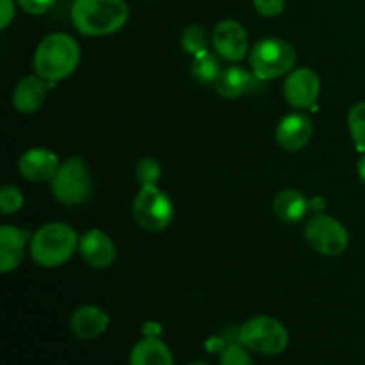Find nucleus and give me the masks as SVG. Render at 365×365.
<instances>
[{
  "instance_id": "obj_24",
  "label": "nucleus",
  "mask_w": 365,
  "mask_h": 365,
  "mask_svg": "<svg viewBox=\"0 0 365 365\" xmlns=\"http://www.w3.org/2000/svg\"><path fill=\"white\" fill-rule=\"evenodd\" d=\"M24 192L20 187L13 184H6L0 189V210L4 216H13V214L20 212L24 209Z\"/></svg>"
},
{
  "instance_id": "obj_21",
  "label": "nucleus",
  "mask_w": 365,
  "mask_h": 365,
  "mask_svg": "<svg viewBox=\"0 0 365 365\" xmlns=\"http://www.w3.org/2000/svg\"><path fill=\"white\" fill-rule=\"evenodd\" d=\"M180 45L185 52L191 53V56L195 57L198 56V53L210 50L209 46L212 45V36H209V32H207L205 27H202V25L191 24L182 31Z\"/></svg>"
},
{
  "instance_id": "obj_1",
  "label": "nucleus",
  "mask_w": 365,
  "mask_h": 365,
  "mask_svg": "<svg viewBox=\"0 0 365 365\" xmlns=\"http://www.w3.org/2000/svg\"><path fill=\"white\" fill-rule=\"evenodd\" d=\"M130 9L125 0H73V27L88 38L116 34L127 25Z\"/></svg>"
},
{
  "instance_id": "obj_31",
  "label": "nucleus",
  "mask_w": 365,
  "mask_h": 365,
  "mask_svg": "<svg viewBox=\"0 0 365 365\" xmlns=\"http://www.w3.org/2000/svg\"><path fill=\"white\" fill-rule=\"evenodd\" d=\"M310 207H312V209L316 210V212H321V210L324 209V202L321 198H316V200H314V202H310Z\"/></svg>"
},
{
  "instance_id": "obj_17",
  "label": "nucleus",
  "mask_w": 365,
  "mask_h": 365,
  "mask_svg": "<svg viewBox=\"0 0 365 365\" xmlns=\"http://www.w3.org/2000/svg\"><path fill=\"white\" fill-rule=\"evenodd\" d=\"M257 82H260L255 77L252 70H246V68L239 66V64H230V66L223 68L221 75L217 77L216 88L217 95L225 100H237L241 96L248 95L253 88L257 86Z\"/></svg>"
},
{
  "instance_id": "obj_22",
  "label": "nucleus",
  "mask_w": 365,
  "mask_h": 365,
  "mask_svg": "<svg viewBox=\"0 0 365 365\" xmlns=\"http://www.w3.org/2000/svg\"><path fill=\"white\" fill-rule=\"evenodd\" d=\"M348 128L355 148L365 153V100L355 103L348 113Z\"/></svg>"
},
{
  "instance_id": "obj_4",
  "label": "nucleus",
  "mask_w": 365,
  "mask_h": 365,
  "mask_svg": "<svg viewBox=\"0 0 365 365\" xmlns=\"http://www.w3.org/2000/svg\"><path fill=\"white\" fill-rule=\"evenodd\" d=\"M296 59V48L282 38H262L250 50V68L260 82L287 77Z\"/></svg>"
},
{
  "instance_id": "obj_27",
  "label": "nucleus",
  "mask_w": 365,
  "mask_h": 365,
  "mask_svg": "<svg viewBox=\"0 0 365 365\" xmlns=\"http://www.w3.org/2000/svg\"><path fill=\"white\" fill-rule=\"evenodd\" d=\"M18 4L21 11H25L27 14L32 16H39V14H45L56 6L57 0H14Z\"/></svg>"
},
{
  "instance_id": "obj_11",
  "label": "nucleus",
  "mask_w": 365,
  "mask_h": 365,
  "mask_svg": "<svg viewBox=\"0 0 365 365\" xmlns=\"http://www.w3.org/2000/svg\"><path fill=\"white\" fill-rule=\"evenodd\" d=\"M59 166L61 160L57 153L45 146H34V148L25 150L18 159V171L25 180L32 182V184L50 182Z\"/></svg>"
},
{
  "instance_id": "obj_25",
  "label": "nucleus",
  "mask_w": 365,
  "mask_h": 365,
  "mask_svg": "<svg viewBox=\"0 0 365 365\" xmlns=\"http://www.w3.org/2000/svg\"><path fill=\"white\" fill-rule=\"evenodd\" d=\"M220 365H253L250 349L241 342H230L220 355Z\"/></svg>"
},
{
  "instance_id": "obj_18",
  "label": "nucleus",
  "mask_w": 365,
  "mask_h": 365,
  "mask_svg": "<svg viewBox=\"0 0 365 365\" xmlns=\"http://www.w3.org/2000/svg\"><path fill=\"white\" fill-rule=\"evenodd\" d=\"M130 365H175V359L166 342L159 337H145L132 348Z\"/></svg>"
},
{
  "instance_id": "obj_6",
  "label": "nucleus",
  "mask_w": 365,
  "mask_h": 365,
  "mask_svg": "<svg viewBox=\"0 0 365 365\" xmlns=\"http://www.w3.org/2000/svg\"><path fill=\"white\" fill-rule=\"evenodd\" d=\"M237 339L250 351L266 356L280 355L291 342L285 324L271 316H255L245 321L239 328Z\"/></svg>"
},
{
  "instance_id": "obj_28",
  "label": "nucleus",
  "mask_w": 365,
  "mask_h": 365,
  "mask_svg": "<svg viewBox=\"0 0 365 365\" xmlns=\"http://www.w3.org/2000/svg\"><path fill=\"white\" fill-rule=\"evenodd\" d=\"M16 6L14 0H0V29H7L11 21L16 16Z\"/></svg>"
},
{
  "instance_id": "obj_3",
  "label": "nucleus",
  "mask_w": 365,
  "mask_h": 365,
  "mask_svg": "<svg viewBox=\"0 0 365 365\" xmlns=\"http://www.w3.org/2000/svg\"><path fill=\"white\" fill-rule=\"evenodd\" d=\"M78 239L75 228L63 221H52L32 234L29 253L38 266L52 269L66 264L78 252Z\"/></svg>"
},
{
  "instance_id": "obj_15",
  "label": "nucleus",
  "mask_w": 365,
  "mask_h": 365,
  "mask_svg": "<svg viewBox=\"0 0 365 365\" xmlns=\"http://www.w3.org/2000/svg\"><path fill=\"white\" fill-rule=\"evenodd\" d=\"M31 237L25 228L14 225H2L0 227V271L13 273L20 267L25 259V250L31 245Z\"/></svg>"
},
{
  "instance_id": "obj_9",
  "label": "nucleus",
  "mask_w": 365,
  "mask_h": 365,
  "mask_svg": "<svg viewBox=\"0 0 365 365\" xmlns=\"http://www.w3.org/2000/svg\"><path fill=\"white\" fill-rule=\"evenodd\" d=\"M321 96V78L312 68H294L285 77L284 98L292 109L307 110L314 109Z\"/></svg>"
},
{
  "instance_id": "obj_29",
  "label": "nucleus",
  "mask_w": 365,
  "mask_h": 365,
  "mask_svg": "<svg viewBox=\"0 0 365 365\" xmlns=\"http://www.w3.org/2000/svg\"><path fill=\"white\" fill-rule=\"evenodd\" d=\"M143 334H145V337H159L160 327L155 323H146L143 328Z\"/></svg>"
},
{
  "instance_id": "obj_14",
  "label": "nucleus",
  "mask_w": 365,
  "mask_h": 365,
  "mask_svg": "<svg viewBox=\"0 0 365 365\" xmlns=\"http://www.w3.org/2000/svg\"><path fill=\"white\" fill-rule=\"evenodd\" d=\"M52 86L53 84L39 77L38 73L25 75L18 81V84L13 89V96H11L13 107L20 114L38 113L45 106L46 95H48Z\"/></svg>"
},
{
  "instance_id": "obj_20",
  "label": "nucleus",
  "mask_w": 365,
  "mask_h": 365,
  "mask_svg": "<svg viewBox=\"0 0 365 365\" xmlns=\"http://www.w3.org/2000/svg\"><path fill=\"white\" fill-rule=\"evenodd\" d=\"M221 71H223V66H221V57L217 56L216 52H212V50H207V52H202L198 53V56L192 57L191 77L195 78L198 84L202 86L216 84Z\"/></svg>"
},
{
  "instance_id": "obj_10",
  "label": "nucleus",
  "mask_w": 365,
  "mask_h": 365,
  "mask_svg": "<svg viewBox=\"0 0 365 365\" xmlns=\"http://www.w3.org/2000/svg\"><path fill=\"white\" fill-rule=\"evenodd\" d=\"M214 52L228 63H239L250 53V36L237 20H221L212 31Z\"/></svg>"
},
{
  "instance_id": "obj_32",
  "label": "nucleus",
  "mask_w": 365,
  "mask_h": 365,
  "mask_svg": "<svg viewBox=\"0 0 365 365\" xmlns=\"http://www.w3.org/2000/svg\"><path fill=\"white\" fill-rule=\"evenodd\" d=\"M187 365H209L207 362H203V360H195V362L187 364Z\"/></svg>"
},
{
  "instance_id": "obj_23",
  "label": "nucleus",
  "mask_w": 365,
  "mask_h": 365,
  "mask_svg": "<svg viewBox=\"0 0 365 365\" xmlns=\"http://www.w3.org/2000/svg\"><path fill=\"white\" fill-rule=\"evenodd\" d=\"M160 175H163V168H160L159 160L153 159V157H143L135 164V180L139 182L141 187L159 185Z\"/></svg>"
},
{
  "instance_id": "obj_16",
  "label": "nucleus",
  "mask_w": 365,
  "mask_h": 365,
  "mask_svg": "<svg viewBox=\"0 0 365 365\" xmlns=\"http://www.w3.org/2000/svg\"><path fill=\"white\" fill-rule=\"evenodd\" d=\"M110 324L109 314L96 305H82L71 314L70 330L81 341H93L107 331Z\"/></svg>"
},
{
  "instance_id": "obj_26",
  "label": "nucleus",
  "mask_w": 365,
  "mask_h": 365,
  "mask_svg": "<svg viewBox=\"0 0 365 365\" xmlns=\"http://www.w3.org/2000/svg\"><path fill=\"white\" fill-rule=\"evenodd\" d=\"M287 0H253V7L264 18L280 16L285 11Z\"/></svg>"
},
{
  "instance_id": "obj_30",
  "label": "nucleus",
  "mask_w": 365,
  "mask_h": 365,
  "mask_svg": "<svg viewBox=\"0 0 365 365\" xmlns=\"http://www.w3.org/2000/svg\"><path fill=\"white\" fill-rule=\"evenodd\" d=\"M356 173H359L360 182L365 185V153L359 159V164H356Z\"/></svg>"
},
{
  "instance_id": "obj_5",
  "label": "nucleus",
  "mask_w": 365,
  "mask_h": 365,
  "mask_svg": "<svg viewBox=\"0 0 365 365\" xmlns=\"http://www.w3.org/2000/svg\"><path fill=\"white\" fill-rule=\"evenodd\" d=\"M50 191L61 205L77 207L88 202L93 195V177L86 160L70 157L61 163L59 170L50 180Z\"/></svg>"
},
{
  "instance_id": "obj_13",
  "label": "nucleus",
  "mask_w": 365,
  "mask_h": 365,
  "mask_svg": "<svg viewBox=\"0 0 365 365\" xmlns=\"http://www.w3.org/2000/svg\"><path fill=\"white\" fill-rule=\"evenodd\" d=\"M314 135V123L309 114L302 110H294L291 114H285L277 125L274 138L277 143L287 152H298L305 148Z\"/></svg>"
},
{
  "instance_id": "obj_19",
  "label": "nucleus",
  "mask_w": 365,
  "mask_h": 365,
  "mask_svg": "<svg viewBox=\"0 0 365 365\" xmlns=\"http://www.w3.org/2000/svg\"><path fill=\"white\" fill-rule=\"evenodd\" d=\"M273 210L287 225H296L307 216L310 210V202L305 195L296 189H282L273 200Z\"/></svg>"
},
{
  "instance_id": "obj_8",
  "label": "nucleus",
  "mask_w": 365,
  "mask_h": 365,
  "mask_svg": "<svg viewBox=\"0 0 365 365\" xmlns=\"http://www.w3.org/2000/svg\"><path fill=\"white\" fill-rule=\"evenodd\" d=\"M305 241L323 257H339L349 245V234L344 225L328 214H316L305 225Z\"/></svg>"
},
{
  "instance_id": "obj_12",
  "label": "nucleus",
  "mask_w": 365,
  "mask_h": 365,
  "mask_svg": "<svg viewBox=\"0 0 365 365\" xmlns=\"http://www.w3.org/2000/svg\"><path fill=\"white\" fill-rule=\"evenodd\" d=\"M78 253L91 269H107L116 260V245L100 228H89L78 239Z\"/></svg>"
},
{
  "instance_id": "obj_2",
  "label": "nucleus",
  "mask_w": 365,
  "mask_h": 365,
  "mask_svg": "<svg viewBox=\"0 0 365 365\" xmlns=\"http://www.w3.org/2000/svg\"><path fill=\"white\" fill-rule=\"evenodd\" d=\"M81 63V46L66 32H52L39 41L34 50V73L50 84L70 77Z\"/></svg>"
},
{
  "instance_id": "obj_7",
  "label": "nucleus",
  "mask_w": 365,
  "mask_h": 365,
  "mask_svg": "<svg viewBox=\"0 0 365 365\" xmlns=\"http://www.w3.org/2000/svg\"><path fill=\"white\" fill-rule=\"evenodd\" d=\"M132 214L143 230L163 232L173 223L175 205L159 185H145L135 195Z\"/></svg>"
}]
</instances>
